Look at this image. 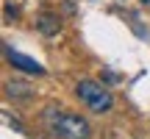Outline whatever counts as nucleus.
Segmentation results:
<instances>
[{"mask_svg":"<svg viewBox=\"0 0 150 139\" xmlns=\"http://www.w3.org/2000/svg\"><path fill=\"white\" fill-rule=\"evenodd\" d=\"M45 123H47L50 134L59 139H89L92 136V125L81 114L64 111V109H56V106H50L45 111Z\"/></svg>","mask_w":150,"mask_h":139,"instance_id":"1","label":"nucleus"},{"mask_svg":"<svg viewBox=\"0 0 150 139\" xmlns=\"http://www.w3.org/2000/svg\"><path fill=\"white\" fill-rule=\"evenodd\" d=\"M75 95H78V100L95 114H106V111H111V106H114V95L108 92V86L100 84V81H95V78H81L78 84H75Z\"/></svg>","mask_w":150,"mask_h":139,"instance_id":"2","label":"nucleus"},{"mask_svg":"<svg viewBox=\"0 0 150 139\" xmlns=\"http://www.w3.org/2000/svg\"><path fill=\"white\" fill-rule=\"evenodd\" d=\"M3 53H6V59H8V64H14L17 70H22V72H28V75H45V67L39 64V61H33L31 56L17 53V50H11L8 45L3 48Z\"/></svg>","mask_w":150,"mask_h":139,"instance_id":"3","label":"nucleus"},{"mask_svg":"<svg viewBox=\"0 0 150 139\" xmlns=\"http://www.w3.org/2000/svg\"><path fill=\"white\" fill-rule=\"evenodd\" d=\"M36 28H39V33H42V36H59V31H61V20L53 14V11H45V14L39 17Z\"/></svg>","mask_w":150,"mask_h":139,"instance_id":"4","label":"nucleus"},{"mask_svg":"<svg viewBox=\"0 0 150 139\" xmlns=\"http://www.w3.org/2000/svg\"><path fill=\"white\" fill-rule=\"evenodd\" d=\"M6 92H8L11 97H22V100L31 97V86L22 84V81H8V84H6Z\"/></svg>","mask_w":150,"mask_h":139,"instance_id":"5","label":"nucleus"},{"mask_svg":"<svg viewBox=\"0 0 150 139\" xmlns=\"http://www.w3.org/2000/svg\"><path fill=\"white\" fill-rule=\"evenodd\" d=\"M6 17H17V9L11 3H6Z\"/></svg>","mask_w":150,"mask_h":139,"instance_id":"6","label":"nucleus"}]
</instances>
